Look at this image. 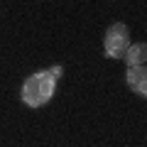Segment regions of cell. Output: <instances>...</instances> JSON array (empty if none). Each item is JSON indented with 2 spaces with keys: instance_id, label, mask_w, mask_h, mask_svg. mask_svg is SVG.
Segmentation results:
<instances>
[{
  "instance_id": "cell-1",
  "label": "cell",
  "mask_w": 147,
  "mask_h": 147,
  "mask_svg": "<svg viewBox=\"0 0 147 147\" xmlns=\"http://www.w3.org/2000/svg\"><path fill=\"white\" fill-rule=\"evenodd\" d=\"M57 91V79L44 69V71H34L30 74L22 84V103L27 108H42L54 98Z\"/></svg>"
},
{
  "instance_id": "cell-2",
  "label": "cell",
  "mask_w": 147,
  "mask_h": 147,
  "mask_svg": "<svg viewBox=\"0 0 147 147\" xmlns=\"http://www.w3.org/2000/svg\"><path fill=\"white\" fill-rule=\"evenodd\" d=\"M130 47V32L123 22H113V25L105 30L103 37V52L108 59H123Z\"/></svg>"
},
{
  "instance_id": "cell-3",
  "label": "cell",
  "mask_w": 147,
  "mask_h": 147,
  "mask_svg": "<svg viewBox=\"0 0 147 147\" xmlns=\"http://www.w3.org/2000/svg\"><path fill=\"white\" fill-rule=\"evenodd\" d=\"M125 81H127V86H130L135 93L142 96V98L147 96V69H145V66H132V69H127Z\"/></svg>"
},
{
  "instance_id": "cell-4",
  "label": "cell",
  "mask_w": 147,
  "mask_h": 147,
  "mask_svg": "<svg viewBox=\"0 0 147 147\" xmlns=\"http://www.w3.org/2000/svg\"><path fill=\"white\" fill-rule=\"evenodd\" d=\"M123 59L127 61V69H132V66H145V61H147V44H145V42L130 44Z\"/></svg>"
},
{
  "instance_id": "cell-5",
  "label": "cell",
  "mask_w": 147,
  "mask_h": 147,
  "mask_svg": "<svg viewBox=\"0 0 147 147\" xmlns=\"http://www.w3.org/2000/svg\"><path fill=\"white\" fill-rule=\"evenodd\" d=\"M47 71L52 74L54 79H59V76H61V74H64V69H61V66H59V64H57V66H52V69H47Z\"/></svg>"
}]
</instances>
